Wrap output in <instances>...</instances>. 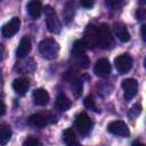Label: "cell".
<instances>
[{
  "instance_id": "cell-1",
  "label": "cell",
  "mask_w": 146,
  "mask_h": 146,
  "mask_svg": "<svg viewBox=\"0 0 146 146\" xmlns=\"http://www.w3.org/2000/svg\"><path fill=\"white\" fill-rule=\"evenodd\" d=\"M39 51L41 56L46 59H54L57 57L59 51V46L57 41L52 38H47L42 40L39 44Z\"/></svg>"
},
{
  "instance_id": "cell-2",
  "label": "cell",
  "mask_w": 146,
  "mask_h": 146,
  "mask_svg": "<svg viewBox=\"0 0 146 146\" xmlns=\"http://www.w3.org/2000/svg\"><path fill=\"white\" fill-rule=\"evenodd\" d=\"M97 39H98V47L103 48V49H108L110 47L113 46L114 41H113V36H112V32L111 29L107 24H100L97 27Z\"/></svg>"
},
{
  "instance_id": "cell-3",
  "label": "cell",
  "mask_w": 146,
  "mask_h": 146,
  "mask_svg": "<svg viewBox=\"0 0 146 146\" xmlns=\"http://www.w3.org/2000/svg\"><path fill=\"white\" fill-rule=\"evenodd\" d=\"M44 14H46V17H47L46 18V23H47L48 31L51 32V33H55V34L59 33L60 29H62V24H60L59 19L57 18L55 10L50 6H46Z\"/></svg>"
},
{
  "instance_id": "cell-4",
  "label": "cell",
  "mask_w": 146,
  "mask_h": 146,
  "mask_svg": "<svg viewBox=\"0 0 146 146\" xmlns=\"http://www.w3.org/2000/svg\"><path fill=\"white\" fill-rule=\"evenodd\" d=\"M56 121V116H54L50 113H36L30 116L29 124L36 128H43L50 123Z\"/></svg>"
},
{
  "instance_id": "cell-5",
  "label": "cell",
  "mask_w": 146,
  "mask_h": 146,
  "mask_svg": "<svg viewBox=\"0 0 146 146\" xmlns=\"http://www.w3.org/2000/svg\"><path fill=\"white\" fill-rule=\"evenodd\" d=\"M132 64H133V60H132L131 56L128 55V54L119 55V56L115 57V59H114L115 68L117 70V72H119L120 74H125V73H128V72L131 70Z\"/></svg>"
},
{
  "instance_id": "cell-6",
  "label": "cell",
  "mask_w": 146,
  "mask_h": 146,
  "mask_svg": "<svg viewBox=\"0 0 146 146\" xmlns=\"http://www.w3.org/2000/svg\"><path fill=\"white\" fill-rule=\"evenodd\" d=\"M82 42L84 43L86 48H95L98 44V39H97V26L95 25H88L84 30Z\"/></svg>"
},
{
  "instance_id": "cell-7",
  "label": "cell",
  "mask_w": 146,
  "mask_h": 146,
  "mask_svg": "<svg viewBox=\"0 0 146 146\" xmlns=\"http://www.w3.org/2000/svg\"><path fill=\"white\" fill-rule=\"evenodd\" d=\"M107 131L119 137H128L130 135V130L123 121H113L108 123Z\"/></svg>"
},
{
  "instance_id": "cell-8",
  "label": "cell",
  "mask_w": 146,
  "mask_h": 146,
  "mask_svg": "<svg viewBox=\"0 0 146 146\" xmlns=\"http://www.w3.org/2000/svg\"><path fill=\"white\" fill-rule=\"evenodd\" d=\"M21 27V21L18 17H13L8 23L1 27V34L5 38H11L15 35Z\"/></svg>"
},
{
  "instance_id": "cell-9",
  "label": "cell",
  "mask_w": 146,
  "mask_h": 146,
  "mask_svg": "<svg viewBox=\"0 0 146 146\" xmlns=\"http://www.w3.org/2000/svg\"><path fill=\"white\" fill-rule=\"evenodd\" d=\"M122 89L124 90V98L127 100L132 99L138 91V82L135 79H125L122 81Z\"/></svg>"
},
{
  "instance_id": "cell-10",
  "label": "cell",
  "mask_w": 146,
  "mask_h": 146,
  "mask_svg": "<svg viewBox=\"0 0 146 146\" xmlns=\"http://www.w3.org/2000/svg\"><path fill=\"white\" fill-rule=\"evenodd\" d=\"M111 71H112V67H111V64L110 62L106 59V58H102V59H98L94 66V72L97 76H100V78H107L110 74H111Z\"/></svg>"
},
{
  "instance_id": "cell-11",
  "label": "cell",
  "mask_w": 146,
  "mask_h": 146,
  "mask_svg": "<svg viewBox=\"0 0 146 146\" xmlns=\"http://www.w3.org/2000/svg\"><path fill=\"white\" fill-rule=\"evenodd\" d=\"M75 127L81 133H87L91 128V120L86 113H80L75 117Z\"/></svg>"
},
{
  "instance_id": "cell-12",
  "label": "cell",
  "mask_w": 146,
  "mask_h": 146,
  "mask_svg": "<svg viewBox=\"0 0 146 146\" xmlns=\"http://www.w3.org/2000/svg\"><path fill=\"white\" fill-rule=\"evenodd\" d=\"M31 48H32V43H31V40L29 36H23L19 41V44L16 49V56L19 57V58H23L25 56H27L31 51Z\"/></svg>"
},
{
  "instance_id": "cell-13",
  "label": "cell",
  "mask_w": 146,
  "mask_h": 146,
  "mask_svg": "<svg viewBox=\"0 0 146 146\" xmlns=\"http://www.w3.org/2000/svg\"><path fill=\"white\" fill-rule=\"evenodd\" d=\"M113 31L115 33V35L122 41V42H128L130 40V34L125 27V25L123 23L120 22H115L113 24Z\"/></svg>"
},
{
  "instance_id": "cell-14",
  "label": "cell",
  "mask_w": 146,
  "mask_h": 146,
  "mask_svg": "<svg viewBox=\"0 0 146 146\" xmlns=\"http://www.w3.org/2000/svg\"><path fill=\"white\" fill-rule=\"evenodd\" d=\"M13 89L18 95H25L30 89V81L26 78H17L13 82Z\"/></svg>"
},
{
  "instance_id": "cell-15",
  "label": "cell",
  "mask_w": 146,
  "mask_h": 146,
  "mask_svg": "<svg viewBox=\"0 0 146 146\" xmlns=\"http://www.w3.org/2000/svg\"><path fill=\"white\" fill-rule=\"evenodd\" d=\"M49 94L42 89V88H39V89H35L33 91V102L35 105L38 106H44L48 104L49 102Z\"/></svg>"
},
{
  "instance_id": "cell-16",
  "label": "cell",
  "mask_w": 146,
  "mask_h": 146,
  "mask_svg": "<svg viewBox=\"0 0 146 146\" xmlns=\"http://www.w3.org/2000/svg\"><path fill=\"white\" fill-rule=\"evenodd\" d=\"M42 3L40 1H35V0H32L27 3V11L30 14V16L33 18V19H36L41 16L42 14Z\"/></svg>"
},
{
  "instance_id": "cell-17",
  "label": "cell",
  "mask_w": 146,
  "mask_h": 146,
  "mask_svg": "<svg viewBox=\"0 0 146 146\" xmlns=\"http://www.w3.org/2000/svg\"><path fill=\"white\" fill-rule=\"evenodd\" d=\"M72 105V102L67 98L66 95L64 94H59L56 98V106L57 108H59L60 111H67Z\"/></svg>"
},
{
  "instance_id": "cell-18",
  "label": "cell",
  "mask_w": 146,
  "mask_h": 146,
  "mask_svg": "<svg viewBox=\"0 0 146 146\" xmlns=\"http://www.w3.org/2000/svg\"><path fill=\"white\" fill-rule=\"evenodd\" d=\"M11 138V129L7 124H0V145H6Z\"/></svg>"
},
{
  "instance_id": "cell-19",
  "label": "cell",
  "mask_w": 146,
  "mask_h": 146,
  "mask_svg": "<svg viewBox=\"0 0 146 146\" xmlns=\"http://www.w3.org/2000/svg\"><path fill=\"white\" fill-rule=\"evenodd\" d=\"M73 56V62L76 66L81 68H87L89 66V58L86 56V54L82 55H72Z\"/></svg>"
},
{
  "instance_id": "cell-20",
  "label": "cell",
  "mask_w": 146,
  "mask_h": 146,
  "mask_svg": "<svg viewBox=\"0 0 146 146\" xmlns=\"http://www.w3.org/2000/svg\"><path fill=\"white\" fill-rule=\"evenodd\" d=\"M72 90L75 97H80L82 91H83V83L79 79H73L72 80Z\"/></svg>"
},
{
  "instance_id": "cell-21",
  "label": "cell",
  "mask_w": 146,
  "mask_h": 146,
  "mask_svg": "<svg viewBox=\"0 0 146 146\" xmlns=\"http://www.w3.org/2000/svg\"><path fill=\"white\" fill-rule=\"evenodd\" d=\"M86 52V46L82 40H76L72 47V55H82Z\"/></svg>"
},
{
  "instance_id": "cell-22",
  "label": "cell",
  "mask_w": 146,
  "mask_h": 146,
  "mask_svg": "<svg viewBox=\"0 0 146 146\" xmlns=\"http://www.w3.org/2000/svg\"><path fill=\"white\" fill-rule=\"evenodd\" d=\"M63 140L67 144V145H71L73 143L76 141V138H75V132L72 130V129H66L63 131Z\"/></svg>"
},
{
  "instance_id": "cell-23",
  "label": "cell",
  "mask_w": 146,
  "mask_h": 146,
  "mask_svg": "<svg viewBox=\"0 0 146 146\" xmlns=\"http://www.w3.org/2000/svg\"><path fill=\"white\" fill-rule=\"evenodd\" d=\"M23 146H40V140L33 136H30L24 140Z\"/></svg>"
},
{
  "instance_id": "cell-24",
  "label": "cell",
  "mask_w": 146,
  "mask_h": 146,
  "mask_svg": "<svg viewBox=\"0 0 146 146\" xmlns=\"http://www.w3.org/2000/svg\"><path fill=\"white\" fill-rule=\"evenodd\" d=\"M84 106L88 107V108H90V110H94L96 112H99L98 108H97V106H96V104H95V100L91 97H86V99H84Z\"/></svg>"
},
{
  "instance_id": "cell-25",
  "label": "cell",
  "mask_w": 146,
  "mask_h": 146,
  "mask_svg": "<svg viewBox=\"0 0 146 146\" xmlns=\"http://www.w3.org/2000/svg\"><path fill=\"white\" fill-rule=\"evenodd\" d=\"M130 112H131V114H132L133 116L139 115L140 112H141V106H140V104H135V105L132 106V108H131Z\"/></svg>"
},
{
  "instance_id": "cell-26",
  "label": "cell",
  "mask_w": 146,
  "mask_h": 146,
  "mask_svg": "<svg viewBox=\"0 0 146 146\" xmlns=\"http://www.w3.org/2000/svg\"><path fill=\"white\" fill-rule=\"evenodd\" d=\"M136 17L138 18V19H144L145 18V9H143V8H139V9H137V11H136Z\"/></svg>"
},
{
  "instance_id": "cell-27",
  "label": "cell",
  "mask_w": 146,
  "mask_h": 146,
  "mask_svg": "<svg viewBox=\"0 0 146 146\" xmlns=\"http://www.w3.org/2000/svg\"><path fill=\"white\" fill-rule=\"evenodd\" d=\"M81 6H83V7H86V8H90V7L94 6V1H91V0H89V1L83 0V1H81Z\"/></svg>"
},
{
  "instance_id": "cell-28",
  "label": "cell",
  "mask_w": 146,
  "mask_h": 146,
  "mask_svg": "<svg viewBox=\"0 0 146 146\" xmlns=\"http://www.w3.org/2000/svg\"><path fill=\"white\" fill-rule=\"evenodd\" d=\"M6 113V105H5V103L0 99V115H3Z\"/></svg>"
},
{
  "instance_id": "cell-29",
  "label": "cell",
  "mask_w": 146,
  "mask_h": 146,
  "mask_svg": "<svg viewBox=\"0 0 146 146\" xmlns=\"http://www.w3.org/2000/svg\"><path fill=\"white\" fill-rule=\"evenodd\" d=\"M145 30H146V25H145V24H143V25H141V38H143V40H144V41L146 40V35H145Z\"/></svg>"
},
{
  "instance_id": "cell-30",
  "label": "cell",
  "mask_w": 146,
  "mask_h": 146,
  "mask_svg": "<svg viewBox=\"0 0 146 146\" xmlns=\"http://www.w3.org/2000/svg\"><path fill=\"white\" fill-rule=\"evenodd\" d=\"M3 52H5L3 47H2V46H0V62L3 59Z\"/></svg>"
},
{
  "instance_id": "cell-31",
  "label": "cell",
  "mask_w": 146,
  "mask_h": 146,
  "mask_svg": "<svg viewBox=\"0 0 146 146\" xmlns=\"http://www.w3.org/2000/svg\"><path fill=\"white\" fill-rule=\"evenodd\" d=\"M132 146H145L143 143H140V141H133L132 143Z\"/></svg>"
},
{
  "instance_id": "cell-32",
  "label": "cell",
  "mask_w": 146,
  "mask_h": 146,
  "mask_svg": "<svg viewBox=\"0 0 146 146\" xmlns=\"http://www.w3.org/2000/svg\"><path fill=\"white\" fill-rule=\"evenodd\" d=\"M67 146H81V145H80L79 143L75 141V143H73V144H71V145H67Z\"/></svg>"
}]
</instances>
